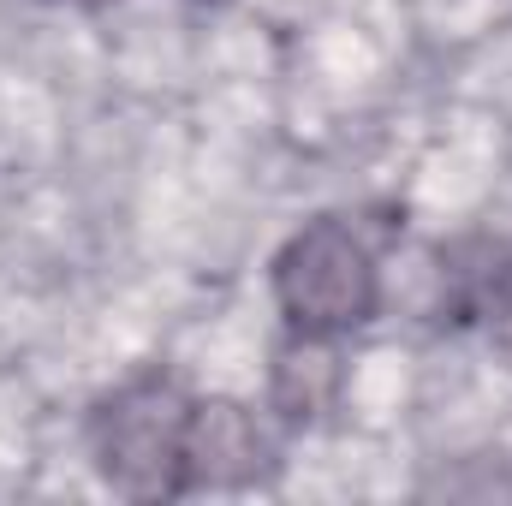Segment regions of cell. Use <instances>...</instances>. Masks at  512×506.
<instances>
[{
    "label": "cell",
    "instance_id": "7a4b0ae2",
    "mask_svg": "<svg viewBox=\"0 0 512 506\" xmlns=\"http://www.w3.org/2000/svg\"><path fill=\"white\" fill-rule=\"evenodd\" d=\"M185 453V417L167 411L161 417V393H149V405H120L114 411V441H108V471H143V465H173Z\"/></svg>",
    "mask_w": 512,
    "mask_h": 506
},
{
    "label": "cell",
    "instance_id": "6da1fadb",
    "mask_svg": "<svg viewBox=\"0 0 512 506\" xmlns=\"http://www.w3.org/2000/svg\"><path fill=\"white\" fill-rule=\"evenodd\" d=\"M280 298L292 310L298 328L322 334V328H352L370 316L376 304V274L364 245L346 227H310L292 251L280 256Z\"/></svg>",
    "mask_w": 512,
    "mask_h": 506
}]
</instances>
